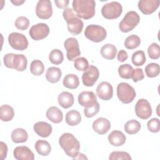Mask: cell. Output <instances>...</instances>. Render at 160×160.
I'll use <instances>...</instances> for the list:
<instances>
[{
    "mask_svg": "<svg viewBox=\"0 0 160 160\" xmlns=\"http://www.w3.org/2000/svg\"><path fill=\"white\" fill-rule=\"evenodd\" d=\"M72 6L79 18L89 19L95 14L96 2L94 0H74Z\"/></svg>",
    "mask_w": 160,
    "mask_h": 160,
    "instance_id": "6da1fadb",
    "label": "cell"
},
{
    "mask_svg": "<svg viewBox=\"0 0 160 160\" xmlns=\"http://www.w3.org/2000/svg\"><path fill=\"white\" fill-rule=\"evenodd\" d=\"M62 16L67 22L68 29L69 32L73 35H78L82 32L84 26L83 22L72 9L70 8L64 9Z\"/></svg>",
    "mask_w": 160,
    "mask_h": 160,
    "instance_id": "7a4b0ae2",
    "label": "cell"
},
{
    "mask_svg": "<svg viewBox=\"0 0 160 160\" xmlns=\"http://www.w3.org/2000/svg\"><path fill=\"white\" fill-rule=\"evenodd\" d=\"M59 144L69 157L73 158L80 149V143L73 134L66 132L59 139Z\"/></svg>",
    "mask_w": 160,
    "mask_h": 160,
    "instance_id": "3957f363",
    "label": "cell"
},
{
    "mask_svg": "<svg viewBox=\"0 0 160 160\" xmlns=\"http://www.w3.org/2000/svg\"><path fill=\"white\" fill-rule=\"evenodd\" d=\"M84 35L89 40L94 42H99L106 39L107 32L102 26L90 24L86 27Z\"/></svg>",
    "mask_w": 160,
    "mask_h": 160,
    "instance_id": "277c9868",
    "label": "cell"
},
{
    "mask_svg": "<svg viewBox=\"0 0 160 160\" xmlns=\"http://www.w3.org/2000/svg\"><path fill=\"white\" fill-rule=\"evenodd\" d=\"M117 96L118 99L124 104L131 102L136 94L134 89L126 82H120L117 86Z\"/></svg>",
    "mask_w": 160,
    "mask_h": 160,
    "instance_id": "5b68a950",
    "label": "cell"
},
{
    "mask_svg": "<svg viewBox=\"0 0 160 160\" xmlns=\"http://www.w3.org/2000/svg\"><path fill=\"white\" fill-rule=\"evenodd\" d=\"M140 17L134 11L128 12L119 24V29L123 32H128L132 31L139 22Z\"/></svg>",
    "mask_w": 160,
    "mask_h": 160,
    "instance_id": "8992f818",
    "label": "cell"
},
{
    "mask_svg": "<svg viewBox=\"0 0 160 160\" xmlns=\"http://www.w3.org/2000/svg\"><path fill=\"white\" fill-rule=\"evenodd\" d=\"M122 12L121 4L117 1H112L103 5L101 14L108 19H114L119 18Z\"/></svg>",
    "mask_w": 160,
    "mask_h": 160,
    "instance_id": "52a82bcc",
    "label": "cell"
},
{
    "mask_svg": "<svg viewBox=\"0 0 160 160\" xmlns=\"http://www.w3.org/2000/svg\"><path fill=\"white\" fill-rule=\"evenodd\" d=\"M9 45L14 49L18 51L25 50L28 46L27 38L21 33L13 32L8 36Z\"/></svg>",
    "mask_w": 160,
    "mask_h": 160,
    "instance_id": "ba28073f",
    "label": "cell"
},
{
    "mask_svg": "<svg viewBox=\"0 0 160 160\" xmlns=\"http://www.w3.org/2000/svg\"><path fill=\"white\" fill-rule=\"evenodd\" d=\"M64 46L66 50V56L69 61H74L81 54L79 43L74 38H69L65 40Z\"/></svg>",
    "mask_w": 160,
    "mask_h": 160,
    "instance_id": "9c48e42d",
    "label": "cell"
},
{
    "mask_svg": "<svg viewBox=\"0 0 160 160\" xmlns=\"http://www.w3.org/2000/svg\"><path fill=\"white\" fill-rule=\"evenodd\" d=\"M37 16L42 19H48L52 15L51 1L49 0H39L36 7Z\"/></svg>",
    "mask_w": 160,
    "mask_h": 160,
    "instance_id": "30bf717a",
    "label": "cell"
},
{
    "mask_svg": "<svg viewBox=\"0 0 160 160\" xmlns=\"http://www.w3.org/2000/svg\"><path fill=\"white\" fill-rule=\"evenodd\" d=\"M136 116L142 119H147L152 114V108L149 102L145 99H139L135 105Z\"/></svg>",
    "mask_w": 160,
    "mask_h": 160,
    "instance_id": "8fae6325",
    "label": "cell"
},
{
    "mask_svg": "<svg viewBox=\"0 0 160 160\" xmlns=\"http://www.w3.org/2000/svg\"><path fill=\"white\" fill-rule=\"evenodd\" d=\"M49 33V28L46 23H38L31 26L29 31L31 38L35 40L39 41L46 38Z\"/></svg>",
    "mask_w": 160,
    "mask_h": 160,
    "instance_id": "7c38bea8",
    "label": "cell"
},
{
    "mask_svg": "<svg viewBox=\"0 0 160 160\" xmlns=\"http://www.w3.org/2000/svg\"><path fill=\"white\" fill-rule=\"evenodd\" d=\"M99 76V72L98 69L93 65L89 66L88 69L84 71L82 75L83 84L88 87L92 86L97 81Z\"/></svg>",
    "mask_w": 160,
    "mask_h": 160,
    "instance_id": "4fadbf2b",
    "label": "cell"
},
{
    "mask_svg": "<svg viewBox=\"0 0 160 160\" xmlns=\"http://www.w3.org/2000/svg\"><path fill=\"white\" fill-rule=\"evenodd\" d=\"M96 94L102 100H110L113 96V88L108 82H101L98 84L96 88Z\"/></svg>",
    "mask_w": 160,
    "mask_h": 160,
    "instance_id": "5bb4252c",
    "label": "cell"
},
{
    "mask_svg": "<svg viewBox=\"0 0 160 160\" xmlns=\"http://www.w3.org/2000/svg\"><path fill=\"white\" fill-rule=\"evenodd\" d=\"M78 102L84 108H90L98 101L96 96L92 91H82L78 96Z\"/></svg>",
    "mask_w": 160,
    "mask_h": 160,
    "instance_id": "9a60e30c",
    "label": "cell"
},
{
    "mask_svg": "<svg viewBox=\"0 0 160 160\" xmlns=\"http://www.w3.org/2000/svg\"><path fill=\"white\" fill-rule=\"evenodd\" d=\"M159 0H140L138 2L139 9L144 14H150L154 12L159 6Z\"/></svg>",
    "mask_w": 160,
    "mask_h": 160,
    "instance_id": "2e32d148",
    "label": "cell"
},
{
    "mask_svg": "<svg viewBox=\"0 0 160 160\" xmlns=\"http://www.w3.org/2000/svg\"><path fill=\"white\" fill-rule=\"evenodd\" d=\"M14 157L18 160H34V155L32 151L27 146H21L14 148Z\"/></svg>",
    "mask_w": 160,
    "mask_h": 160,
    "instance_id": "e0dca14e",
    "label": "cell"
},
{
    "mask_svg": "<svg viewBox=\"0 0 160 160\" xmlns=\"http://www.w3.org/2000/svg\"><path fill=\"white\" fill-rule=\"evenodd\" d=\"M93 130L98 134H104L107 133L111 128L110 121L104 118H99L92 123Z\"/></svg>",
    "mask_w": 160,
    "mask_h": 160,
    "instance_id": "ac0fdd59",
    "label": "cell"
},
{
    "mask_svg": "<svg viewBox=\"0 0 160 160\" xmlns=\"http://www.w3.org/2000/svg\"><path fill=\"white\" fill-rule=\"evenodd\" d=\"M35 132L39 136L42 138L48 137L52 132V126L46 122H37L33 127Z\"/></svg>",
    "mask_w": 160,
    "mask_h": 160,
    "instance_id": "d6986e66",
    "label": "cell"
},
{
    "mask_svg": "<svg viewBox=\"0 0 160 160\" xmlns=\"http://www.w3.org/2000/svg\"><path fill=\"white\" fill-rule=\"evenodd\" d=\"M109 143L114 146H121L126 142V136L120 131L114 130L108 136Z\"/></svg>",
    "mask_w": 160,
    "mask_h": 160,
    "instance_id": "ffe728a7",
    "label": "cell"
},
{
    "mask_svg": "<svg viewBox=\"0 0 160 160\" xmlns=\"http://www.w3.org/2000/svg\"><path fill=\"white\" fill-rule=\"evenodd\" d=\"M59 104L64 109L71 107L74 101V96L72 93L67 91H63L59 94L58 98Z\"/></svg>",
    "mask_w": 160,
    "mask_h": 160,
    "instance_id": "44dd1931",
    "label": "cell"
},
{
    "mask_svg": "<svg viewBox=\"0 0 160 160\" xmlns=\"http://www.w3.org/2000/svg\"><path fill=\"white\" fill-rule=\"evenodd\" d=\"M46 117L54 123H59L62 120L63 114L58 107L51 106L46 111Z\"/></svg>",
    "mask_w": 160,
    "mask_h": 160,
    "instance_id": "7402d4cb",
    "label": "cell"
},
{
    "mask_svg": "<svg viewBox=\"0 0 160 160\" xmlns=\"http://www.w3.org/2000/svg\"><path fill=\"white\" fill-rule=\"evenodd\" d=\"M28 60L26 57L23 54H14L12 66L18 71H24L27 68Z\"/></svg>",
    "mask_w": 160,
    "mask_h": 160,
    "instance_id": "603a6c76",
    "label": "cell"
},
{
    "mask_svg": "<svg viewBox=\"0 0 160 160\" xmlns=\"http://www.w3.org/2000/svg\"><path fill=\"white\" fill-rule=\"evenodd\" d=\"M62 75L61 70L57 67L49 68L46 72V78L51 83L58 82Z\"/></svg>",
    "mask_w": 160,
    "mask_h": 160,
    "instance_id": "cb8c5ba5",
    "label": "cell"
},
{
    "mask_svg": "<svg viewBox=\"0 0 160 160\" xmlns=\"http://www.w3.org/2000/svg\"><path fill=\"white\" fill-rule=\"evenodd\" d=\"M34 146L37 152L43 156L49 155L51 151V146L50 144L46 140H38L36 142Z\"/></svg>",
    "mask_w": 160,
    "mask_h": 160,
    "instance_id": "d4e9b609",
    "label": "cell"
},
{
    "mask_svg": "<svg viewBox=\"0 0 160 160\" xmlns=\"http://www.w3.org/2000/svg\"><path fill=\"white\" fill-rule=\"evenodd\" d=\"M66 122L71 126H74L79 124L81 121V116L79 111L72 109L68 111L66 114Z\"/></svg>",
    "mask_w": 160,
    "mask_h": 160,
    "instance_id": "484cf974",
    "label": "cell"
},
{
    "mask_svg": "<svg viewBox=\"0 0 160 160\" xmlns=\"http://www.w3.org/2000/svg\"><path fill=\"white\" fill-rule=\"evenodd\" d=\"M11 136L12 141L15 143L24 142L28 138V132L22 128H16L14 129Z\"/></svg>",
    "mask_w": 160,
    "mask_h": 160,
    "instance_id": "4316f807",
    "label": "cell"
},
{
    "mask_svg": "<svg viewBox=\"0 0 160 160\" xmlns=\"http://www.w3.org/2000/svg\"><path fill=\"white\" fill-rule=\"evenodd\" d=\"M101 56L106 59H113L117 53L116 46L112 44H106L101 48Z\"/></svg>",
    "mask_w": 160,
    "mask_h": 160,
    "instance_id": "83f0119b",
    "label": "cell"
},
{
    "mask_svg": "<svg viewBox=\"0 0 160 160\" xmlns=\"http://www.w3.org/2000/svg\"><path fill=\"white\" fill-rule=\"evenodd\" d=\"M14 116V111L13 108L8 105L4 104L0 108V118L1 120L4 122L10 121L12 119Z\"/></svg>",
    "mask_w": 160,
    "mask_h": 160,
    "instance_id": "f1b7e54d",
    "label": "cell"
},
{
    "mask_svg": "<svg viewBox=\"0 0 160 160\" xmlns=\"http://www.w3.org/2000/svg\"><path fill=\"white\" fill-rule=\"evenodd\" d=\"M62 84L64 87L69 89H76L79 85V78L74 74H68L63 79Z\"/></svg>",
    "mask_w": 160,
    "mask_h": 160,
    "instance_id": "f546056e",
    "label": "cell"
},
{
    "mask_svg": "<svg viewBox=\"0 0 160 160\" xmlns=\"http://www.w3.org/2000/svg\"><path fill=\"white\" fill-rule=\"evenodd\" d=\"M141 43L140 38L136 35L132 34L128 36L124 42V46L128 49H134L138 48Z\"/></svg>",
    "mask_w": 160,
    "mask_h": 160,
    "instance_id": "4dcf8cb0",
    "label": "cell"
},
{
    "mask_svg": "<svg viewBox=\"0 0 160 160\" xmlns=\"http://www.w3.org/2000/svg\"><path fill=\"white\" fill-rule=\"evenodd\" d=\"M124 131L129 134H134L141 129V124L135 119H131L126 122L124 125Z\"/></svg>",
    "mask_w": 160,
    "mask_h": 160,
    "instance_id": "1f68e13d",
    "label": "cell"
},
{
    "mask_svg": "<svg viewBox=\"0 0 160 160\" xmlns=\"http://www.w3.org/2000/svg\"><path fill=\"white\" fill-rule=\"evenodd\" d=\"M49 59L50 62L54 64H60L64 60L63 53L58 49H54L49 53Z\"/></svg>",
    "mask_w": 160,
    "mask_h": 160,
    "instance_id": "d6a6232c",
    "label": "cell"
},
{
    "mask_svg": "<svg viewBox=\"0 0 160 160\" xmlns=\"http://www.w3.org/2000/svg\"><path fill=\"white\" fill-rule=\"evenodd\" d=\"M30 71L34 76L41 75L44 71V66L42 62L38 59L33 60L31 63Z\"/></svg>",
    "mask_w": 160,
    "mask_h": 160,
    "instance_id": "836d02e7",
    "label": "cell"
},
{
    "mask_svg": "<svg viewBox=\"0 0 160 160\" xmlns=\"http://www.w3.org/2000/svg\"><path fill=\"white\" fill-rule=\"evenodd\" d=\"M133 68L129 64H124L118 68V73L123 79H131L133 72Z\"/></svg>",
    "mask_w": 160,
    "mask_h": 160,
    "instance_id": "e575fe53",
    "label": "cell"
},
{
    "mask_svg": "<svg viewBox=\"0 0 160 160\" xmlns=\"http://www.w3.org/2000/svg\"><path fill=\"white\" fill-rule=\"evenodd\" d=\"M160 72L159 65L157 63L151 62L148 64L145 68V72L148 77L152 78L158 76Z\"/></svg>",
    "mask_w": 160,
    "mask_h": 160,
    "instance_id": "d590c367",
    "label": "cell"
},
{
    "mask_svg": "<svg viewBox=\"0 0 160 160\" xmlns=\"http://www.w3.org/2000/svg\"><path fill=\"white\" fill-rule=\"evenodd\" d=\"M132 62L136 66H142L146 62V56L143 51H137L134 52L131 57Z\"/></svg>",
    "mask_w": 160,
    "mask_h": 160,
    "instance_id": "8d00e7d4",
    "label": "cell"
},
{
    "mask_svg": "<svg viewBox=\"0 0 160 160\" xmlns=\"http://www.w3.org/2000/svg\"><path fill=\"white\" fill-rule=\"evenodd\" d=\"M148 53L151 59H158L160 57V47L155 42L152 43L148 49Z\"/></svg>",
    "mask_w": 160,
    "mask_h": 160,
    "instance_id": "74e56055",
    "label": "cell"
},
{
    "mask_svg": "<svg viewBox=\"0 0 160 160\" xmlns=\"http://www.w3.org/2000/svg\"><path fill=\"white\" fill-rule=\"evenodd\" d=\"M74 66L78 71H84L89 67V62L85 58L80 57L74 60Z\"/></svg>",
    "mask_w": 160,
    "mask_h": 160,
    "instance_id": "f35d334b",
    "label": "cell"
},
{
    "mask_svg": "<svg viewBox=\"0 0 160 160\" xmlns=\"http://www.w3.org/2000/svg\"><path fill=\"white\" fill-rule=\"evenodd\" d=\"M109 159V160H121V159L131 160V157L127 152L113 151L110 154Z\"/></svg>",
    "mask_w": 160,
    "mask_h": 160,
    "instance_id": "ab89813d",
    "label": "cell"
},
{
    "mask_svg": "<svg viewBox=\"0 0 160 160\" xmlns=\"http://www.w3.org/2000/svg\"><path fill=\"white\" fill-rule=\"evenodd\" d=\"M15 26L20 30L24 31L28 28L29 26V21L25 16L18 17L15 21Z\"/></svg>",
    "mask_w": 160,
    "mask_h": 160,
    "instance_id": "60d3db41",
    "label": "cell"
},
{
    "mask_svg": "<svg viewBox=\"0 0 160 160\" xmlns=\"http://www.w3.org/2000/svg\"><path fill=\"white\" fill-rule=\"evenodd\" d=\"M148 128L149 131L156 133L159 131L160 123L159 120L158 118H152L148 121L147 124Z\"/></svg>",
    "mask_w": 160,
    "mask_h": 160,
    "instance_id": "b9f144b4",
    "label": "cell"
},
{
    "mask_svg": "<svg viewBox=\"0 0 160 160\" xmlns=\"http://www.w3.org/2000/svg\"><path fill=\"white\" fill-rule=\"evenodd\" d=\"M99 104L97 102L93 106L90 108H85L84 109V114L86 118H90L94 116L99 111Z\"/></svg>",
    "mask_w": 160,
    "mask_h": 160,
    "instance_id": "7bdbcfd3",
    "label": "cell"
},
{
    "mask_svg": "<svg viewBox=\"0 0 160 160\" xmlns=\"http://www.w3.org/2000/svg\"><path fill=\"white\" fill-rule=\"evenodd\" d=\"M144 78L143 70L141 68H136L133 70L132 75V79L134 82H138L139 81H141Z\"/></svg>",
    "mask_w": 160,
    "mask_h": 160,
    "instance_id": "ee69618b",
    "label": "cell"
},
{
    "mask_svg": "<svg viewBox=\"0 0 160 160\" xmlns=\"http://www.w3.org/2000/svg\"><path fill=\"white\" fill-rule=\"evenodd\" d=\"M14 54L13 53H8L4 55L3 58L4 64L6 67L11 69H13L12 63H13V59H14Z\"/></svg>",
    "mask_w": 160,
    "mask_h": 160,
    "instance_id": "f6af8a7d",
    "label": "cell"
},
{
    "mask_svg": "<svg viewBox=\"0 0 160 160\" xmlns=\"http://www.w3.org/2000/svg\"><path fill=\"white\" fill-rule=\"evenodd\" d=\"M8 153V146L2 141L0 142V159L3 160L6 159Z\"/></svg>",
    "mask_w": 160,
    "mask_h": 160,
    "instance_id": "bcb514c9",
    "label": "cell"
},
{
    "mask_svg": "<svg viewBox=\"0 0 160 160\" xmlns=\"http://www.w3.org/2000/svg\"><path fill=\"white\" fill-rule=\"evenodd\" d=\"M117 58L119 62L125 61L128 58V55L127 52L124 49L120 50L117 55Z\"/></svg>",
    "mask_w": 160,
    "mask_h": 160,
    "instance_id": "7dc6e473",
    "label": "cell"
},
{
    "mask_svg": "<svg viewBox=\"0 0 160 160\" xmlns=\"http://www.w3.org/2000/svg\"><path fill=\"white\" fill-rule=\"evenodd\" d=\"M55 3L56 4V6L60 9L63 8H67V6L69 4V1L68 0H59L55 1Z\"/></svg>",
    "mask_w": 160,
    "mask_h": 160,
    "instance_id": "c3c4849f",
    "label": "cell"
},
{
    "mask_svg": "<svg viewBox=\"0 0 160 160\" xmlns=\"http://www.w3.org/2000/svg\"><path fill=\"white\" fill-rule=\"evenodd\" d=\"M72 158L73 159H88V158L84 154L79 152Z\"/></svg>",
    "mask_w": 160,
    "mask_h": 160,
    "instance_id": "681fc988",
    "label": "cell"
},
{
    "mask_svg": "<svg viewBox=\"0 0 160 160\" xmlns=\"http://www.w3.org/2000/svg\"><path fill=\"white\" fill-rule=\"evenodd\" d=\"M11 2L15 6H20L23 4L25 1H21V0H15V1H11Z\"/></svg>",
    "mask_w": 160,
    "mask_h": 160,
    "instance_id": "f907efd6",
    "label": "cell"
}]
</instances>
